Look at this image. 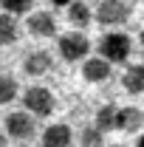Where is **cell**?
<instances>
[{
  "label": "cell",
  "instance_id": "6da1fadb",
  "mask_svg": "<svg viewBox=\"0 0 144 147\" xmlns=\"http://www.w3.org/2000/svg\"><path fill=\"white\" fill-rule=\"evenodd\" d=\"M23 105L26 110L37 116V119H42V116H51L54 113V93L48 91V88H42V85H34V88H28V91L23 93Z\"/></svg>",
  "mask_w": 144,
  "mask_h": 147
},
{
  "label": "cell",
  "instance_id": "7a4b0ae2",
  "mask_svg": "<svg viewBox=\"0 0 144 147\" xmlns=\"http://www.w3.org/2000/svg\"><path fill=\"white\" fill-rule=\"evenodd\" d=\"M133 51L130 45V37L122 34V31H113V34H105L102 42H99V54L105 57L108 62H124Z\"/></svg>",
  "mask_w": 144,
  "mask_h": 147
},
{
  "label": "cell",
  "instance_id": "3957f363",
  "mask_svg": "<svg viewBox=\"0 0 144 147\" xmlns=\"http://www.w3.org/2000/svg\"><path fill=\"white\" fill-rule=\"evenodd\" d=\"M34 116L31 113H20V110H14V113H9L6 116V136L9 139H14V142H28L31 136H34Z\"/></svg>",
  "mask_w": 144,
  "mask_h": 147
},
{
  "label": "cell",
  "instance_id": "277c9868",
  "mask_svg": "<svg viewBox=\"0 0 144 147\" xmlns=\"http://www.w3.org/2000/svg\"><path fill=\"white\" fill-rule=\"evenodd\" d=\"M88 51H90V42H88V37H85V34L71 31V34H62V37H59V57H62V59L76 62V59H82Z\"/></svg>",
  "mask_w": 144,
  "mask_h": 147
},
{
  "label": "cell",
  "instance_id": "5b68a950",
  "mask_svg": "<svg viewBox=\"0 0 144 147\" xmlns=\"http://www.w3.org/2000/svg\"><path fill=\"white\" fill-rule=\"evenodd\" d=\"M130 17V6L124 0H102L96 6V20L102 26H119Z\"/></svg>",
  "mask_w": 144,
  "mask_h": 147
},
{
  "label": "cell",
  "instance_id": "8992f818",
  "mask_svg": "<svg viewBox=\"0 0 144 147\" xmlns=\"http://www.w3.org/2000/svg\"><path fill=\"white\" fill-rule=\"evenodd\" d=\"M26 28H28V34L31 37H54L57 34V20L51 11H34L28 23H26Z\"/></svg>",
  "mask_w": 144,
  "mask_h": 147
},
{
  "label": "cell",
  "instance_id": "52a82bcc",
  "mask_svg": "<svg viewBox=\"0 0 144 147\" xmlns=\"http://www.w3.org/2000/svg\"><path fill=\"white\" fill-rule=\"evenodd\" d=\"M51 65H54V59L48 51H42V48H37V51H28L26 59H23V71L28 74V76H42V74L51 71Z\"/></svg>",
  "mask_w": 144,
  "mask_h": 147
},
{
  "label": "cell",
  "instance_id": "ba28073f",
  "mask_svg": "<svg viewBox=\"0 0 144 147\" xmlns=\"http://www.w3.org/2000/svg\"><path fill=\"white\" fill-rule=\"evenodd\" d=\"M73 139L71 127L65 122H57V125H48L45 133H42V147H68Z\"/></svg>",
  "mask_w": 144,
  "mask_h": 147
},
{
  "label": "cell",
  "instance_id": "9c48e42d",
  "mask_svg": "<svg viewBox=\"0 0 144 147\" xmlns=\"http://www.w3.org/2000/svg\"><path fill=\"white\" fill-rule=\"evenodd\" d=\"M144 125L141 110L136 108H119L116 110V130H124V133H136Z\"/></svg>",
  "mask_w": 144,
  "mask_h": 147
},
{
  "label": "cell",
  "instance_id": "30bf717a",
  "mask_svg": "<svg viewBox=\"0 0 144 147\" xmlns=\"http://www.w3.org/2000/svg\"><path fill=\"white\" fill-rule=\"evenodd\" d=\"M82 76H85L88 82H105L110 76V62L105 57H93V59H88V62L82 65Z\"/></svg>",
  "mask_w": 144,
  "mask_h": 147
},
{
  "label": "cell",
  "instance_id": "8fae6325",
  "mask_svg": "<svg viewBox=\"0 0 144 147\" xmlns=\"http://www.w3.org/2000/svg\"><path fill=\"white\" fill-rule=\"evenodd\" d=\"M122 88L127 93H144V65H130L122 74Z\"/></svg>",
  "mask_w": 144,
  "mask_h": 147
},
{
  "label": "cell",
  "instance_id": "7c38bea8",
  "mask_svg": "<svg viewBox=\"0 0 144 147\" xmlns=\"http://www.w3.org/2000/svg\"><path fill=\"white\" fill-rule=\"evenodd\" d=\"M68 23L76 26V28H85L90 23V9L82 0H71V3H68Z\"/></svg>",
  "mask_w": 144,
  "mask_h": 147
},
{
  "label": "cell",
  "instance_id": "4fadbf2b",
  "mask_svg": "<svg viewBox=\"0 0 144 147\" xmlns=\"http://www.w3.org/2000/svg\"><path fill=\"white\" fill-rule=\"evenodd\" d=\"M20 34V26L11 14H0V45H11Z\"/></svg>",
  "mask_w": 144,
  "mask_h": 147
},
{
  "label": "cell",
  "instance_id": "5bb4252c",
  "mask_svg": "<svg viewBox=\"0 0 144 147\" xmlns=\"http://www.w3.org/2000/svg\"><path fill=\"white\" fill-rule=\"evenodd\" d=\"M116 110L113 105H105V108H99L96 113V127L102 130V133H108V130H116Z\"/></svg>",
  "mask_w": 144,
  "mask_h": 147
},
{
  "label": "cell",
  "instance_id": "9a60e30c",
  "mask_svg": "<svg viewBox=\"0 0 144 147\" xmlns=\"http://www.w3.org/2000/svg\"><path fill=\"white\" fill-rule=\"evenodd\" d=\"M79 142H82V147H102L105 144V133L96 127V125H88V127H82V133H79Z\"/></svg>",
  "mask_w": 144,
  "mask_h": 147
},
{
  "label": "cell",
  "instance_id": "2e32d148",
  "mask_svg": "<svg viewBox=\"0 0 144 147\" xmlns=\"http://www.w3.org/2000/svg\"><path fill=\"white\" fill-rule=\"evenodd\" d=\"M17 96V82L9 74H0V105H9Z\"/></svg>",
  "mask_w": 144,
  "mask_h": 147
},
{
  "label": "cell",
  "instance_id": "e0dca14e",
  "mask_svg": "<svg viewBox=\"0 0 144 147\" xmlns=\"http://www.w3.org/2000/svg\"><path fill=\"white\" fill-rule=\"evenodd\" d=\"M0 6L6 9V14H26V11H31V0H0Z\"/></svg>",
  "mask_w": 144,
  "mask_h": 147
},
{
  "label": "cell",
  "instance_id": "ac0fdd59",
  "mask_svg": "<svg viewBox=\"0 0 144 147\" xmlns=\"http://www.w3.org/2000/svg\"><path fill=\"white\" fill-rule=\"evenodd\" d=\"M51 3H54V6H68L71 0H51Z\"/></svg>",
  "mask_w": 144,
  "mask_h": 147
},
{
  "label": "cell",
  "instance_id": "d6986e66",
  "mask_svg": "<svg viewBox=\"0 0 144 147\" xmlns=\"http://www.w3.org/2000/svg\"><path fill=\"white\" fill-rule=\"evenodd\" d=\"M139 147H144V133H141V136H139Z\"/></svg>",
  "mask_w": 144,
  "mask_h": 147
},
{
  "label": "cell",
  "instance_id": "ffe728a7",
  "mask_svg": "<svg viewBox=\"0 0 144 147\" xmlns=\"http://www.w3.org/2000/svg\"><path fill=\"white\" fill-rule=\"evenodd\" d=\"M0 147H6V139H3V136H0Z\"/></svg>",
  "mask_w": 144,
  "mask_h": 147
},
{
  "label": "cell",
  "instance_id": "44dd1931",
  "mask_svg": "<svg viewBox=\"0 0 144 147\" xmlns=\"http://www.w3.org/2000/svg\"><path fill=\"white\" fill-rule=\"evenodd\" d=\"M108 147H124V144H108Z\"/></svg>",
  "mask_w": 144,
  "mask_h": 147
},
{
  "label": "cell",
  "instance_id": "7402d4cb",
  "mask_svg": "<svg viewBox=\"0 0 144 147\" xmlns=\"http://www.w3.org/2000/svg\"><path fill=\"white\" fill-rule=\"evenodd\" d=\"M141 48H144V31H141Z\"/></svg>",
  "mask_w": 144,
  "mask_h": 147
}]
</instances>
